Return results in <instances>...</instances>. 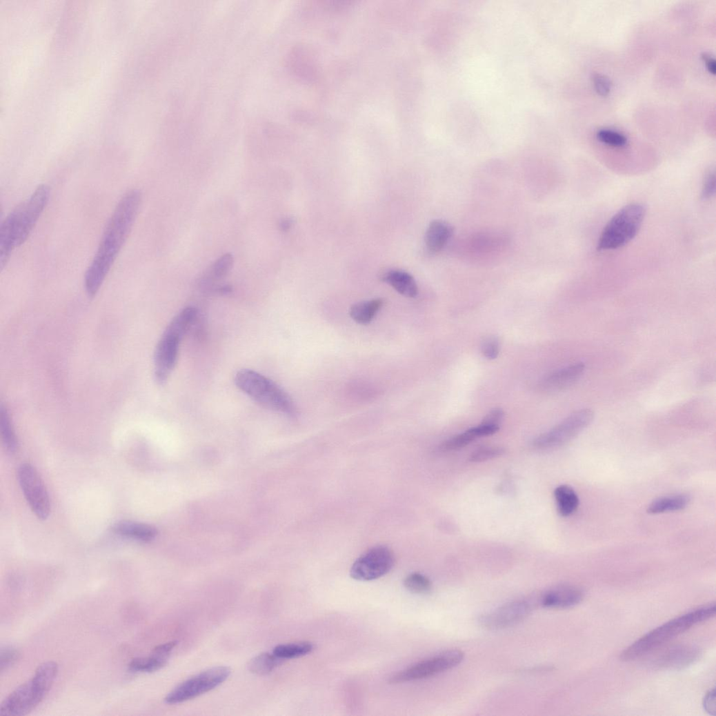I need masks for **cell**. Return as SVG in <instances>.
Wrapping results in <instances>:
<instances>
[{
	"label": "cell",
	"instance_id": "obj_7",
	"mask_svg": "<svg viewBox=\"0 0 716 716\" xmlns=\"http://www.w3.org/2000/svg\"><path fill=\"white\" fill-rule=\"evenodd\" d=\"M231 674L227 667H217L186 680L168 694L166 702L176 704L194 699L221 685Z\"/></svg>",
	"mask_w": 716,
	"mask_h": 716
},
{
	"label": "cell",
	"instance_id": "obj_40",
	"mask_svg": "<svg viewBox=\"0 0 716 716\" xmlns=\"http://www.w3.org/2000/svg\"><path fill=\"white\" fill-rule=\"evenodd\" d=\"M293 221L291 219H284L279 223V229L281 232H288L292 226Z\"/></svg>",
	"mask_w": 716,
	"mask_h": 716
},
{
	"label": "cell",
	"instance_id": "obj_37",
	"mask_svg": "<svg viewBox=\"0 0 716 716\" xmlns=\"http://www.w3.org/2000/svg\"><path fill=\"white\" fill-rule=\"evenodd\" d=\"M704 710L710 715H715V689L706 693L703 699Z\"/></svg>",
	"mask_w": 716,
	"mask_h": 716
},
{
	"label": "cell",
	"instance_id": "obj_33",
	"mask_svg": "<svg viewBox=\"0 0 716 716\" xmlns=\"http://www.w3.org/2000/svg\"><path fill=\"white\" fill-rule=\"evenodd\" d=\"M500 350L499 340L496 337H489L484 340L481 345V352L488 360H495Z\"/></svg>",
	"mask_w": 716,
	"mask_h": 716
},
{
	"label": "cell",
	"instance_id": "obj_15",
	"mask_svg": "<svg viewBox=\"0 0 716 716\" xmlns=\"http://www.w3.org/2000/svg\"><path fill=\"white\" fill-rule=\"evenodd\" d=\"M585 369V365L580 363L558 370L542 379L539 388L545 392L564 390L575 384L581 378Z\"/></svg>",
	"mask_w": 716,
	"mask_h": 716
},
{
	"label": "cell",
	"instance_id": "obj_32",
	"mask_svg": "<svg viewBox=\"0 0 716 716\" xmlns=\"http://www.w3.org/2000/svg\"><path fill=\"white\" fill-rule=\"evenodd\" d=\"M19 657V651L11 646H6L0 653V672L1 673L10 668Z\"/></svg>",
	"mask_w": 716,
	"mask_h": 716
},
{
	"label": "cell",
	"instance_id": "obj_3",
	"mask_svg": "<svg viewBox=\"0 0 716 716\" xmlns=\"http://www.w3.org/2000/svg\"><path fill=\"white\" fill-rule=\"evenodd\" d=\"M715 611V604H713L662 625L628 647L621 653V659L626 662L635 660L658 649L693 626L713 618Z\"/></svg>",
	"mask_w": 716,
	"mask_h": 716
},
{
	"label": "cell",
	"instance_id": "obj_24",
	"mask_svg": "<svg viewBox=\"0 0 716 716\" xmlns=\"http://www.w3.org/2000/svg\"><path fill=\"white\" fill-rule=\"evenodd\" d=\"M282 661L273 653H264L250 659L248 668L250 673L263 676L271 673L280 666Z\"/></svg>",
	"mask_w": 716,
	"mask_h": 716
},
{
	"label": "cell",
	"instance_id": "obj_30",
	"mask_svg": "<svg viewBox=\"0 0 716 716\" xmlns=\"http://www.w3.org/2000/svg\"><path fill=\"white\" fill-rule=\"evenodd\" d=\"M234 265V257L230 253L222 255L214 264L212 275L216 279H224L231 271Z\"/></svg>",
	"mask_w": 716,
	"mask_h": 716
},
{
	"label": "cell",
	"instance_id": "obj_26",
	"mask_svg": "<svg viewBox=\"0 0 716 716\" xmlns=\"http://www.w3.org/2000/svg\"><path fill=\"white\" fill-rule=\"evenodd\" d=\"M315 646L310 642H298L276 646L273 653L281 659L300 657L311 653Z\"/></svg>",
	"mask_w": 716,
	"mask_h": 716
},
{
	"label": "cell",
	"instance_id": "obj_16",
	"mask_svg": "<svg viewBox=\"0 0 716 716\" xmlns=\"http://www.w3.org/2000/svg\"><path fill=\"white\" fill-rule=\"evenodd\" d=\"M584 597L583 591L578 588L560 586L544 593L539 603L545 608H568L580 604Z\"/></svg>",
	"mask_w": 716,
	"mask_h": 716
},
{
	"label": "cell",
	"instance_id": "obj_4",
	"mask_svg": "<svg viewBox=\"0 0 716 716\" xmlns=\"http://www.w3.org/2000/svg\"><path fill=\"white\" fill-rule=\"evenodd\" d=\"M235 383L239 390L261 406L289 417L297 415L291 397L264 375L251 370H241L236 374Z\"/></svg>",
	"mask_w": 716,
	"mask_h": 716
},
{
	"label": "cell",
	"instance_id": "obj_1",
	"mask_svg": "<svg viewBox=\"0 0 716 716\" xmlns=\"http://www.w3.org/2000/svg\"><path fill=\"white\" fill-rule=\"evenodd\" d=\"M141 203V193L137 189L127 192L118 203L85 275V288L90 297L96 295L116 261L132 229Z\"/></svg>",
	"mask_w": 716,
	"mask_h": 716
},
{
	"label": "cell",
	"instance_id": "obj_13",
	"mask_svg": "<svg viewBox=\"0 0 716 716\" xmlns=\"http://www.w3.org/2000/svg\"><path fill=\"white\" fill-rule=\"evenodd\" d=\"M533 610L530 601L519 599L508 602L480 617L479 622L485 629H505L524 621Z\"/></svg>",
	"mask_w": 716,
	"mask_h": 716
},
{
	"label": "cell",
	"instance_id": "obj_31",
	"mask_svg": "<svg viewBox=\"0 0 716 716\" xmlns=\"http://www.w3.org/2000/svg\"><path fill=\"white\" fill-rule=\"evenodd\" d=\"M505 449L501 447H484L476 450L470 455L473 463H483L503 455Z\"/></svg>",
	"mask_w": 716,
	"mask_h": 716
},
{
	"label": "cell",
	"instance_id": "obj_2",
	"mask_svg": "<svg viewBox=\"0 0 716 716\" xmlns=\"http://www.w3.org/2000/svg\"><path fill=\"white\" fill-rule=\"evenodd\" d=\"M50 188L39 186L29 199L23 201L3 221L0 226V269L7 266L12 252L28 239L47 206Z\"/></svg>",
	"mask_w": 716,
	"mask_h": 716
},
{
	"label": "cell",
	"instance_id": "obj_14",
	"mask_svg": "<svg viewBox=\"0 0 716 716\" xmlns=\"http://www.w3.org/2000/svg\"><path fill=\"white\" fill-rule=\"evenodd\" d=\"M700 654V650L693 645L673 646L654 654L648 661V666L655 670L684 669L697 661Z\"/></svg>",
	"mask_w": 716,
	"mask_h": 716
},
{
	"label": "cell",
	"instance_id": "obj_28",
	"mask_svg": "<svg viewBox=\"0 0 716 716\" xmlns=\"http://www.w3.org/2000/svg\"><path fill=\"white\" fill-rule=\"evenodd\" d=\"M476 439L471 430L469 429L465 432L457 435L445 441L441 444V448L444 451L458 450L467 446Z\"/></svg>",
	"mask_w": 716,
	"mask_h": 716
},
{
	"label": "cell",
	"instance_id": "obj_11",
	"mask_svg": "<svg viewBox=\"0 0 716 716\" xmlns=\"http://www.w3.org/2000/svg\"><path fill=\"white\" fill-rule=\"evenodd\" d=\"M17 477L32 513L39 519L46 520L50 513V501L44 483L36 469L30 464H22L19 468Z\"/></svg>",
	"mask_w": 716,
	"mask_h": 716
},
{
	"label": "cell",
	"instance_id": "obj_35",
	"mask_svg": "<svg viewBox=\"0 0 716 716\" xmlns=\"http://www.w3.org/2000/svg\"><path fill=\"white\" fill-rule=\"evenodd\" d=\"M504 418V412L501 408L493 409L484 419L481 424L500 428Z\"/></svg>",
	"mask_w": 716,
	"mask_h": 716
},
{
	"label": "cell",
	"instance_id": "obj_25",
	"mask_svg": "<svg viewBox=\"0 0 716 716\" xmlns=\"http://www.w3.org/2000/svg\"><path fill=\"white\" fill-rule=\"evenodd\" d=\"M0 429L3 445L10 454H14L19 447L18 439L7 409L2 406L0 411Z\"/></svg>",
	"mask_w": 716,
	"mask_h": 716
},
{
	"label": "cell",
	"instance_id": "obj_8",
	"mask_svg": "<svg viewBox=\"0 0 716 716\" xmlns=\"http://www.w3.org/2000/svg\"><path fill=\"white\" fill-rule=\"evenodd\" d=\"M594 413L585 408L577 411L562 421L550 431L539 436L534 446L541 450L558 448L575 439L593 421Z\"/></svg>",
	"mask_w": 716,
	"mask_h": 716
},
{
	"label": "cell",
	"instance_id": "obj_27",
	"mask_svg": "<svg viewBox=\"0 0 716 716\" xmlns=\"http://www.w3.org/2000/svg\"><path fill=\"white\" fill-rule=\"evenodd\" d=\"M404 586L408 591L416 594H426L432 588L431 581L420 573L407 576L404 581Z\"/></svg>",
	"mask_w": 716,
	"mask_h": 716
},
{
	"label": "cell",
	"instance_id": "obj_20",
	"mask_svg": "<svg viewBox=\"0 0 716 716\" xmlns=\"http://www.w3.org/2000/svg\"><path fill=\"white\" fill-rule=\"evenodd\" d=\"M383 304L382 299L358 302L351 306L350 316L358 324L368 325L374 320Z\"/></svg>",
	"mask_w": 716,
	"mask_h": 716
},
{
	"label": "cell",
	"instance_id": "obj_6",
	"mask_svg": "<svg viewBox=\"0 0 716 716\" xmlns=\"http://www.w3.org/2000/svg\"><path fill=\"white\" fill-rule=\"evenodd\" d=\"M464 657L465 654L461 650H446L399 672L392 676L389 682L399 684L434 677L457 667L463 662Z\"/></svg>",
	"mask_w": 716,
	"mask_h": 716
},
{
	"label": "cell",
	"instance_id": "obj_29",
	"mask_svg": "<svg viewBox=\"0 0 716 716\" xmlns=\"http://www.w3.org/2000/svg\"><path fill=\"white\" fill-rule=\"evenodd\" d=\"M597 138L600 142L613 147H624L628 143V139L624 135L610 130H599Z\"/></svg>",
	"mask_w": 716,
	"mask_h": 716
},
{
	"label": "cell",
	"instance_id": "obj_12",
	"mask_svg": "<svg viewBox=\"0 0 716 716\" xmlns=\"http://www.w3.org/2000/svg\"><path fill=\"white\" fill-rule=\"evenodd\" d=\"M184 336L182 331L169 324L160 339L155 352V376L159 384H165L175 369Z\"/></svg>",
	"mask_w": 716,
	"mask_h": 716
},
{
	"label": "cell",
	"instance_id": "obj_5",
	"mask_svg": "<svg viewBox=\"0 0 716 716\" xmlns=\"http://www.w3.org/2000/svg\"><path fill=\"white\" fill-rule=\"evenodd\" d=\"M646 215L640 203H630L621 209L604 228L597 243V250H615L624 246L637 235Z\"/></svg>",
	"mask_w": 716,
	"mask_h": 716
},
{
	"label": "cell",
	"instance_id": "obj_39",
	"mask_svg": "<svg viewBox=\"0 0 716 716\" xmlns=\"http://www.w3.org/2000/svg\"><path fill=\"white\" fill-rule=\"evenodd\" d=\"M703 59H704V62L706 63V68H707L708 71L710 74L714 75L715 74V60L713 58H711L710 57H708L706 55H704L703 57Z\"/></svg>",
	"mask_w": 716,
	"mask_h": 716
},
{
	"label": "cell",
	"instance_id": "obj_10",
	"mask_svg": "<svg viewBox=\"0 0 716 716\" xmlns=\"http://www.w3.org/2000/svg\"><path fill=\"white\" fill-rule=\"evenodd\" d=\"M50 690L35 678L17 688L0 705V715H26L38 706Z\"/></svg>",
	"mask_w": 716,
	"mask_h": 716
},
{
	"label": "cell",
	"instance_id": "obj_17",
	"mask_svg": "<svg viewBox=\"0 0 716 716\" xmlns=\"http://www.w3.org/2000/svg\"><path fill=\"white\" fill-rule=\"evenodd\" d=\"M112 530L118 535L143 542L151 541L158 535L156 528L131 521H119L114 524Z\"/></svg>",
	"mask_w": 716,
	"mask_h": 716
},
{
	"label": "cell",
	"instance_id": "obj_23",
	"mask_svg": "<svg viewBox=\"0 0 716 716\" xmlns=\"http://www.w3.org/2000/svg\"><path fill=\"white\" fill-rule=\"evenodd\" d=\"M169 657L158 654L151 653L148 657H137L129 664L128 668L132 673H155L164 668Z\"/></svg>",
	"mask_w": 716,
	"mask_h": 716
},
{
	"label": "cell",
	"instance_id": "obj_18",
	"mask_svg": "<svg viewBox=\"0 0 716 716\" xmlns=\"http://www.w3.org/2000/svg\"><path fill=\"white\" fill-rule=\"evenodd\" d=\"M381 280L392 286L401 295L413 298L417 296L419 288L415 278L404 271L392 270L384 272Z\"/></svg>",
	"mask_w": 716,
	"mask_h": 716
},
{
	"label": "cell",
	"instance_id": "obj_38",
	"mask_svg": "<svg viewBox=\"0 0 716 716\" xmlns=\"http://www.w3.org/2000/svg\"><path fill=\"white\" fill-rule=\"evenodd\" d=\"M177 643L178 642L177 641H175L159 645L155 648H153L152 653L169 657L170 653L177 645Z\"/></svg>",
	"mask_w": 716,
	"mask_h": 716
},
{
	"label": "cell",
	"instance_id": "obj_21",
	"mask_svg": "<svg viewBox=\"0 0 716 716\" xmlns=\"http://www.w3.org/2000/svg\"><path fill=\"white\" fill-rule=\"evenodd\" d=\"M554 496L561 517H568L575 513L579 504V499L571 487L566 485L558 486L554 491Z\"/></svg>",
	"mask_w": 716,
	"mask_h": 716
},
{
	"label": "cell",
	"instance_id": "obj_36",
	"mask_svg": "<svg viewBox=\"0 0 716 716\" xmlns=\"http://www.w3.org/2000/svg\"><path fill=\"white\" fill-rule=\"evenodd\" d=\"M715 175L712 172L707 175L704 182L702 195L703 199H708L715 194Z\"/></svg>",
	"mask_w": 716,
	"mask_h": 716
},
{
	"label": "cell",
	"instance_id": "obj_22",
	"mask_svg": "<svg viewBox=\"0 0 716 716\" xmlns=\"http://www.w3.org/2000/svg\"><path fill=\"white\" fill-rule=\"evenodd\" d=\"M689 502L690 497L686 495L664 497L653 501L648 506L647 513L650 515H659L681 510L685 508Z\"/></svg>",
	"mask_w": 716,
	"mask_h": 716
},
{
	"label": "cell",
	"instance_id": "obj_19",
	"mask_svg": "<svg viewBox=\"0 0 716 716\" xmlns=\"http://www.w3.org/2000/svg\"><path fill=\"white\" fill-rule=\"evenodd\" d=\"M453 228L446 221H433L426 233L427 248L433 252L441 251L453 235Z\"/></svg>",
	"mask_w": 716,
	"mask_h": 716
},
{
	"label": "cell",
	"instance_id": "obj_9",
	"mask_svg": "<svg viewBox=\"0 0 716 716\" xmlns=\"http://www.w3.org/2000/svg\"><path fill=\"white\" fill-rule=\"evenodd\" d=\"M394 565L395 556L392 551L387 546H377L355 561L350 575L357 581H374L386 575Z\"/></svg>",
	"mask_w": 716,
	"mask_h": 716
},
{
	"label": "cell",
	"instance_id": "obj_34",
	"mask_svg": "<svg viewBox=\"0 0 716 716\" xmlns=\"http://www.w3.org/2000/svg\"><path fill=\"white\" fill-rule=\"evenodd\" d=\"M594 88L601 96H606L610 90V82L608 78L601 74H595L593 77Z\"/></svg>",
	"mask_w": 716,
	"mask_h": 716
}]
</instances>
